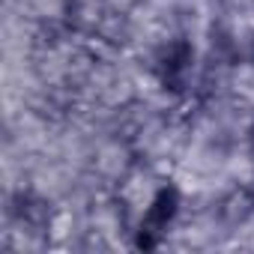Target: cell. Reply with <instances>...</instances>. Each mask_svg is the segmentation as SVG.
Returning <instances> with one entry per match:
<instances>
[{
    "mask_svg": "<svg viewBox=\"0 0 254 254\" xmlns=\"http://www.w3.org/2000/svg\"><path fill=\"white\" fill-rule=\"evenodd\" d=\"M177 203H180L177 191H174V189H162V191L156 194V200H153L150 212H147V230H150V233H156L159 227H165V224L174 218Z\"/></svg>",
    "mask_w": 254,
    "mask_h": 254,
    "instance_id": "cell-1",
    "label": "cell"
},
{
    "mask_svg": "<svg viewBox=\"0 0 254 254\" xmlns=\"http://www.w3.org/2000/svg\"><path fill=\"white\" fill-rule=\"evenodd\" d=\"M189 63H191V48H189L186 42H174V45H168V51H165V57H162V72H165V81L177 84L180 72H183Z\"/></svg>",
    "mask_w": 254,
    "mask_h": 254,
    "instance_id": "cell-2",
    "label": "cell"
}]
</instances>
